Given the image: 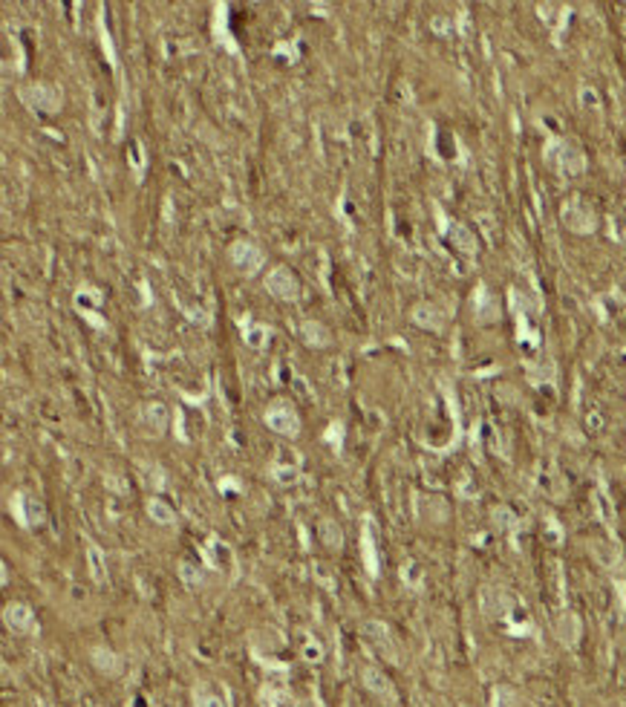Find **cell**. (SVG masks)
<instances>
[{"instance_id":"obj_1","label":"cell","mask_w":626,"mask_h":707,"mask_svg":"<svg viewBox=\"0 0 626 707\" xmlns=\"http://www.w3.org/2000/svg\"><path fill=\"white\" fill-rule=\"evenodd\" d=\"M266 424L274 430V433H283V436H298L300 433V419L292 407L286 405H274L269 413H266Z\"/></svg>"},{"instance_id":"obj_2","label":"cell","mask_w":626,"mask_h":707,"mask_svg":"<svg viewBox=\"0 0 626 707\" xmlns=\"http://www.w3.org/2000/svg\"><path fill=\"white\" fill-rule=\"evenodd\" d=\"M4 621L15 635H29L35 629V615L27 603H9L4 609Z\"/></svg>"},{"instance_id":"obj_3","label":"cell","mask_w":626,"mask_h":707,"mask_svg":"<svg viewBox=\"0 0 626 707\" xmlns=\"http://www.w3.org/2000/svg\"><path fill=\"white\" fill-rule=\"evenodd\" d=\"M563 220H566V225L571 228V231H577V234H589V231H594V214L583 205V202H569L566 208H563Z\"/></svg>"},{"instance_id":"obj_4","label":"cell","mask_w":626,"mask_h":707,"mask_svg":"<svg viewBox=\"0 0 626 707\" xmlns=\"http://www.w3.org/2000/svg\"><path fill=\"white\" fill-rule=\"evenodd\" d=\"M266 286H269L272 295H277V298H283V300H292V298H298V292H300L298 280L292 277V272H286V269H274V272L266 277Z\"/></svg>"},{"instance_id":"obj_5","label":"cell","mask_w":626,"mask_h":707,"mask_svg":"<svg viewBox=\"0 0 626 707\" xmlns=\"http://www.w3.org/2000/svg\"><path fill=\"white\" fill-rule=\"evenodd\" d=\"M23 102L35 104V107H38V110H43V113H55V110H58V104H61V96H58V92H55L53 87L38 84V87L23 90Z\"/></svg>"},{"instance_id":"obj_6","label":"cell","mask_w":626,"mask_h":707,"mask_svg":"<svg viewBox=\"0 0 626 707\" xmlns=\"http://www.w3.org/2000/svg\"><path fill=\"white\" fill-rule=\"evenodd\" d=\"M557 168L563 171V174H580L583 168H586V159H583V153H580V148L577 145H571V141H560L557 145Z\"/></svg>"},{"instance_id":"obj_7","label":"cell","mask_w":626,"mask_h":707,"mask_svg":"<svg viewBox=\"0 0 626 707\" xmlns=\"http://www.w3.org/2000/svg\"><path fill=\"white\" fill-rule=\"evenodd\" d=\"M361 681H364V687H367L370 693L393 699V681L384 676L378 667H364V673H361Z\"/></svg>"},{"instance_id":"obj_8","label":"cell","mask_w":626,"mask_h":707,"mask_svg":"<svg viewBox=\"0 0 626 707\" xmlns=\"http://www.w3.org/2000/svg\"><path fill=\"white\" fill-rule=\"evenodd\" d=\"M413 323L422 326V329H433V332H439V329L445 326V315L436 309V306L430 303H422L413 309Z\"/></svg>"},{"instance_id":"obj_9","label":"cell","mask_w":626,"mask_h":707,"mask_svg":"<svg viewBox=\"0 0 626 707\" xmlns=\"http://www.w3.org/2000/svg\"><path fill=\"white\" fill-rule=\"evenodd\" d=\"M231 257H234V263L243 266V272H249V274L263 263V254H260L251 243H237L234 251H231Z\"/></svg>"},{"instance_id":"obj_10","label":"cell","mask_w":626,"mask_h":707,"mask_svg":"<svg viewBox=\"0 0 626 707\" xmlns=\"http://www.w3.org/2000/svg\"><path fill=\"white\" fill-rule=\"evenodd\" d=\"M90 658H92V664L99 667L102 673H107V676H118V673H122V662L116 658V652H110L104 647H95L90 652Z\"/></svg>"},{"instance_id":"obj_11","label":"cell","mask_w":626,"mask_h":707,"mask_svg":"<svg viewBox=\"0 0 626 707\" xmlns=\"http://www.w3.org/2000/svg\"><path fill=\"white\" fill-rule=\"evenodd\" d=\"M557 635H560V641H563L566 647H574L577 638H580V621H577L574 615H563V618L557 621Z\"/></svg>"},{"instance_id":"obj_12","label":"cell","mask_w":626,"mask_h":707,"mask_svg":"<svg viewBox=\"0 0 626 707\" xmlns=\"http://www.w3.org/2000/svg\"><path fill=\"white\" fill-rule=\"evenodd\" d=\"M148 514L153 517V523H159V526H174L176 523V511L167 505L165 500H159V497L148 503Z\"/></svg>"},{"instance_id":"obj_13","label":"cell","mask_w":626,"mask_h":707,"mask_svg":"<svg viewBox=\"0 0 626 707\" xmlns=\"http://www.w3.org/2000/svg\"><path fill=\"white\" fill-rule=\"evenodd\" d=\"M144 421L153 428V433H162L165 428H167V407L165 405H159V402H153V405H148L144 407Z\"/></svg>"},{"instance_id":"obj_14","label":"cell","mask_w":626,"mask_h":707,"mask_svg":"<svg viewBox=\"0 0 626 707\" xmlns=\"http://www.w3.org/2000/svg\"><path fill=\"white\" fill-rule=\"evenodd\" d=\"M194 704H197V707H228L225 699H223L220 693H214V690L205 687V685L194 690Z\"/></svg>"},{"instance_id":"obj_15","label":"cell","mask_w":626,"mask_h":707,"mask_svg":"<svg viewBox=\"0 0 626 707\" xmlns=\"http://www.w3.org/2000/svg\"><path fill=\"white\" fill-rule=\"evenodd\" d=\"M450 240L456 243V246H459L462 251H476V237H473V234L465 228V225H459V223H456L453 228H450Z\"/></svg>"},{"instance_id":"obj_16","label":"cell","mask_w":626,"mask_h":707,"mask_svg":"<svg viewBox=\"0 0 626 707\" xmlns=\"http://www.w3.org/2000/svg\"><path fill=\"white\" fill-rule=\"evenodd\" d=\"M321 534H324V543H326L329 549H341L344 534H341V528H335L332 520H324V523H321Z\"/></svg>"},{"instance_id":"obj_17","label":"cell","mask_w":626,"mask_h":707,"mask_svg":"<svg viewBox=\"0 0 626 707\" xmlns=\"http://www.w3.org/2000/svg\"><path fill=\"white\" fill-rule=\"evenodd\" d=\"M303 335H306L309 344H315V346L329 344V335H326V329H324L321 323H306V326H303Z\"/></svg>"},{"instance_id":"obj_18","label":"cell","mask_w":626,"mask_h":707,"mask_svg":"<svg viewBox=\"0 0 626 707\" xmlns=\"http://www.w3.org/2000/svg\"><path fill=\"white\" fill-rule=\"evenodd\" d=\"M87 557H90V569H92V578L95 580H99V583H104V563H102V552L99 549H95V546H90L87 549Z\"/></svg>"},{"instance_id":"obj_19","label":"cell","mask_w":626,"mask_h":707,"mask_svg":"<svg viewBox=\"0 0 626 707\" xmlns=\"http://www.w3.org/2000/svg\"><path fill=\"white\" fill-rule=\"evenodd\" d=\"M92 707H99V704H92Z\"/></svg>"}]
</instances>
